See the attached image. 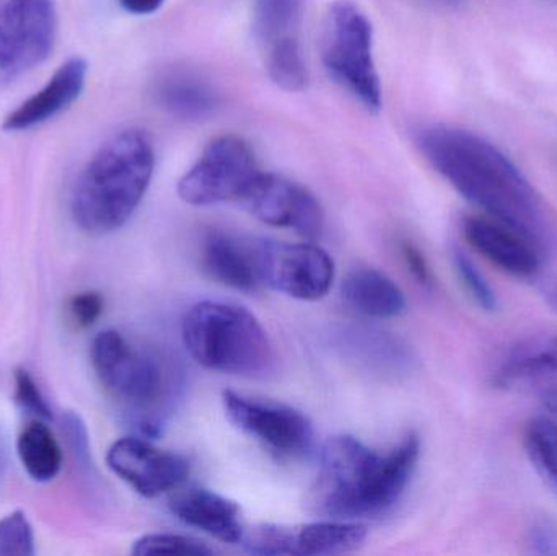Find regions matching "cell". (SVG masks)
Returning a JSON list of instances; mask_svg holds the SVG:
<instances>
[{
    "label": "cell",
    "instance_id": "obj_35",
    "mask_svg": "<svg viewBox=\"0 0 557 556\" xmlns=\"http://www.w3.org/2000/svg\"><path fill=\"white\" fill-rule=\"evenodd\" d=\"M437 5L447 7V9H458L463 3V0H431Z\"/></svg>",
    "mask_w": 557,
    "mask_h": 556
},
{
    "label": "cell",
    "instance_id": "obj_12",
    "mask_svg": "<svg viewBox=\"0 0 557 556\" xmlns=\"http://www.w3.org/2000/svg\"><path fill=\"white\" fill-rule=\"evenodd\" d=\"M242 202L264 224L292 228L307 240H317L323 232L324 214L318 199L284 176L261 173Z\"/></svg>",
    "mask_w": 557,
    "mask_h": 556
},
{
    "label": "cell",
    "instance_id": "obj_37",
    "mask_svg": "<svg viewBox=\"0 0 557 556\" xmlns=\"http://www.w3.org/2000/svg\"><path fill=\"white\" fill-rule=\"evenodd\" d=\"M2 469H3V454H2V449H0V475H2Z\"/></svg>",
    "mask_w": 557,
    "mask_h": 556
},
{
    "label": "cell",
    "instance_id": "obj_1",
    "mask_svg": "<svg viewBox=\"0 0 557 556\" xmlns=\"http://www.w3.org/2000/svg\"><path fill=\"white\" fill-rule=\"evenodd\" d=\"M418 147L428 162L484 215L542 245L539 195L496 146L468 131L431 126L419 131Z\"/></svg>",
    "mask_w": 557,
    "mask_h": 556
},
{
    "label": "cell",
    "instance_id": "obj_14",
    "mask_svg": "<svg viewBox=\"0 0 557 556\" xmlns=\"http://www.w3.org/2000/svg\"><path fill=\"white\" fill-rule=\"evenodd\" d=\"M463 237L476 254L504 273L532 277L542 268V245L490 215L465 219Z\"/></svg>",
    "mask_w": 557,
    "mask_h": 556
},
{
    "label": "cell",
    "instance_id": "obj_18",
    "mask_svg": "<svg viewBox=\"0 0 557 556\" xmlns=\"http://www.w3.org/2000/svg\"><path fill=\"white\" fill-rule=\"evenodd\" d=\"M202 268L206 273L242 293H255L261 286L253 251L247 245L221 232H211L202 244Z\"/></svg>",
    "mask_w": 557,
    "mask_h": 556
},
{
    "label": "cell",
    "instance_id": "obj_19",
    "mask_svg": "<svg viewBox=\"0 0 557 556\" xmlns=\"http://www.w3.org/2000/svg\"><path fill=\"white\" fill-rule=\"evenodd\" d=\"M157 103L173 116L199 120L218 108L219 95L201 75L186 69H170L153 88Z\"/></svg>",
    "mask_w": 557,
    "mask_h": 556
},
{
    "label": "cell",
    "instance_id": "obj_11",
    "mask_svg": "<svg viewBox=\"0 0 557 556\" xmlns=\"http://www.w3.org/2000/svg\"><path fill=\"white\" fill-rule=\"evenodd\" d=\"M367 528L357 521H318L298 528L258 526L245 531L240 544L253 555L330 556L359 551Z\"/></svg>",
    "mask_w": 557,
    "mask_h": 556
},
{
    "label": "cell",
    "instance_id": "obj_34",
    "mask_svg": "<svg viewBox=\"0 0 557 556\" xmlns=\"http://www.w3.org/2000/svg\"><path fill=\"white\" fill-rule=\"evenodd\" d=\"M542 405L557 420V387L546 388L542 394Z\"/></svg>",
    "mask_w": 557,
    "mask_h": 556
},
{
    "label": "cell",
    "instance_id": "obj_27",
    "mask_svg": "<svg viewBox=\"0 0 557 556\" xmlns=\"http://www.w3.org/2000/svg\"><path fill=\"white\" fill-rule=\"evenodd\" d=\"M454 263L465 291L470 294L474 304L481 307V309L486 310V312L497 310L499 300H497L496 293H494L491 284L487 283L486 277L483 276V273L478 270L476 264L460 250L455 251Z\"/></svg>",
    "mask_w": 557,
    "mask_h": 556
},
{
    "label": "cell",
    "instance_id": "obj_33",
    "mask_svg": "<svg viewBox=\"0 0 557 556\" xmlns=\"http://www.w3.org/2000/svg\"><path fill=\"white\" fill-rule=\"evenodd\" d=\"M165 0H120V5L133 15H150L156 13Z\"/></svg>",
    "mask_w": 557,
    "mask_h": 556
},
{
    "label": "cell",
    "instance_id": "obj_9",
    "mask_svg": "<svg viewBox=\"0 0 557 556\" xmlns=\"http://www.w3.org/2000/svg\"><path fill=\"white\" fill-rule=\"evenodd\" d=\"M55 32L52 0H0V78L10 81L41 64Z\"/></svg>",
    "mask_w": 557,
    "mask_h": 556
},
{
    "label": "cell",
    "instance_id": "obj_31",
    "mask_svg": "<svg viewBox=\"0 0 557 556\" xmlns=\"http://www.w3.org/2000/svg\"><path fill=\"white\" fill-rule=\"evenodd\" d=\"M401 255L406 267L411 271L414 280L418 281L421 286L431 287L432 283H434V277H432L431 267H429L428 260H425L422 251L419 250L412 242L405 240L401 242Z\"/></svg>",
    "mask_w": 557,
    "mask_h": 556
},
{
    "label": "cell",
    "instance_id": "obj_36",
    "mask_svg": "<svg viewBox=\"0 0 557 556\" xmlns=\"http://www.w3.org/2000/svg\"><path fill=\"white\" fill-rule=\"evenodd\" d=\"M549 297H552V302H553V306L556 307L557 309V289L556 291H553L552 294H549Z\"/></svg>",
    "mask_w": 557,
    "mask_h": 556
},
{
    "label": "cell",
    "instance_id": "obj_25",
    "mask_svg": "<svg viewBox=\"0 0 557 556\" xmlns=\"http://www.w3.org/2000/svg\"><path fill=\"white\" fill-rule=\"evenodd\" d=\"M131 554L147 555H212L214 551L205 542L188 535L149 534L134 542Z\"/></svg>",
    "mask_w": 557,
    "mask_h": 556
},
{
    "label": "cell",
    "instance_id": "obj_7",
    "mask_svg": "<svg viewBox=\"0 0 557 556\" xmlns=\"http://www.w3.org/2000/svg\"><path fill=\"white\" fill-rule=\"evenodd\" d=\"M261 173L250 144L235 134H225L211 140L198 162L183 175L178 195L191 206L244 201Z\"/></svg>",
    "mask_w": 557,
    "mask_h": 556
},
{
    "label": "cell",
    "instance_id": "obj_29",
    "mask_svg": "<svg viewBox=\"0 0 557 556\" xmlns=\"http://www.w3.org/2000/svg\"><path fill=\"white\" fill-rule=\"evenodd\" d=\"M104 300L101 294L87 291L77 294L69 300V317L77 329L85 330L94 326L103 313Z\"/></svg>",
    "mask_w": 557,
    "mask_h": 556
},
{
    "label": "cell",
    "instance_id": "obj_2",
    "mask_svg": "<svg viewBox=\"0 0 557 556\" xmlns=\"http://www.w3.org/2000/svg\"><path fill=\"white\" fill-rule=\"evenodd\" d=\"M419 456L418 434H409L385 456L347 434L330 437L320 454L318 511L341 521L385 515L408 489Z\"/></svg>",
    "mask_w": 557,
    "mask_h": 556
},
{
    "label": "cell",
    "instance_id": "obj_5",
    "mask_svg": "<svg viewBox=\"0 0 557 556\" xmlns=\"http://www.w3.org/2000/svg\"><path fill=\"white\" fill-rule=\"evenodd\" d=\"M182 338L191 358L209 371L263 378L276 362L260 320L235 304L205 300L183 317Z\"/></svg>",
    "mask_w": 557,
    "mask_h": 556
},
{
    "label": "cell",
    "instance_id": "obj_6",
    "mask_svg": "<svg viewBox=\"0 0 557 556\" xmlns=\"http://www.w3.org/2000/svg\"><path fill=\"white\" fill-rule=\"evenodd\" d=\"M321 59L331 77L369 113L382 110V87L373 62L372 23L350 0H336L327 10Z\"/></svg>",
    "mask_w": 557,
    "mask_h": 556
},
{
    "label": "cell",
    "instance_id": "obj_22",
    "mask_svg": "<svg viewBox=\"0 0 557 556\" xmlns=\"http://www.w3.org/2000/svg\"><path fill=\"white\" fill-rule=\"evenodd\" d=\"M16 453L23 469L35 482H51L61 472V446L51 430L38 421L28 424L20 434Z\"/></svg>",
    "mask_w": 557,
    "mask_h": 556
},
{
    "label": "cell",
    "instance_id": "obj_24",
    "mask_svg": "<svg viewBox=\"0 0 557 556\" xmlns=\"http://www.w3.org/2000/svg\"><path fill=\"white\" fill-rule=\"evenodd\" d=\"M523 446L530 462L557 493V420L540 417L527 424Z\"/></svg>",
    "mask_w": 557,
    "mask_h": 556
},
{
    "label": "cell",
    "instance_id": "obj_26",
    "mask_svg": "<svg viewBox=\"0 0 557 556\" xmlns=\"http://www.w3.org/2000/svg\"><path fill=\"white\" fill-rule=\"evenodd\" d=\"M35 555V534L25 512L13 511L0 519V556Z\"/></svg>",
    "mask_w": 557,
    "mask_h": 556
},
{
    "label": "cell",
    "instance_id": "obj_16",
    "mask_svg": "<svg viewBox=\"0 0 557 556\" xmlns=\"http://www.w3.org/2000/svg\"><path fill=\"white\" fill-rule=\"evenodd\" d=\"M173 515L225 544H240L244 538L240 508L237 503L209 490L195 489L180 493L170 502Z\"/></svg>",
    "mask_w": 557,
    "mask_h": 556
},
{
    "label": "cell",
    "instance_id": "obj_17",
    "mask_svg": "<svg viewBox=\"0 0 557 556\" xmlns=\"http://www.w3.org/2000/svg\"><path fill=\"white\" fill-rule=\"evenodd\" d=\"M344 302L367 319L385 320L401 316L406 299L398 284L382 271L357 268L341 284Z\"/></svg>",
    "mask_w": 557,
    "mask_h": 556
},
{
    "label": "cell",
    "instance_id": "obj_10",
    "mask_svg": "<svg viewBox=\"0 0 557 556\" xmlns=\"http://www.w3.org/2000/svg\"><path fill=\"white\" fill-rule=\"evenodd\" d=\"M222 404L232 424L282 459L307 456L313 447V427L294 408L232 391L222 394Z\"/></svg>",
    "mask_w": 557,
    "mask_h": 556
},
{
    "label": "cell",
    "instance_id": "obj_3",
    "mask_svg": "<svg viewBox=\"0 0 557 556\" xmlns=\"http://www.w3.org/2000/svg\"><path fill=\"white\" fill-rule=\"evenodd\" d=\"M90 359L98 381L129 427L147 440L159 437L185 387L178 359L157 346L133 345L116 330L94 339Z\"/></svg>",
    "mask_w": 557,
    "mask_h": 556
},
{
    "label": "cell",
    "instance_id": "obj_23",
    "mask_svg": "<svg viewBox=\"0 0 557 556\" xmlns=\"http://www.w3.org/2000/svg\"><path fill=\"white\" fill-rule=\"evenodd\" d=\"M557 372V336H536L510 349L497 379L503 384Z\"/></svg>",
    "mask_w": 557,
    "mask_h": 556
},
{
    "label": "cell",
    "instance_id": "obj_4",
    "mask_svg": "<svg viewBox=\"0 0 557 556\" xmlns=\"http://www.w3.org/2000/svg\"><path fill=\"white\" fill-rule=\"evenodd\" d=\"M156 170L152 140L140 129L114 134L87 163L75 183L71 211L87 234L123 227L146 196Z\"/></svg>",
    "mask_w": 557,
    "mask_h": 556
},
{
    "label": "cell",
    "instance_id": "obj_20",
    "mask_svg": "<svg viewBox=\"0 0 557 556\" xmlns=\"http://www.w3.org/2000/svg\"><path fill=\"white\" fill-rule=\"evenodd\" d=\"M341 351L359 366L379 374L398 375L411 368L405 345L380 330L352 326L337 335Z\"/></svg>",
    "mask_w": 557,
    "mask_h": 556
},
{
    "label": "cell",
    "instance_id": "obj_15",
    "mask_svg": "<svg viewBox=\"0 0 557 556\" xmlns=\"http://www.w3.org/2000/svg\"><path fill=\"white\" fill-rule=\"evenodd\" d=\"M88 64L85 59L71 58L54 72L48 84L23 101L15 111L3 121L5 131H26L39 126L46 121L67 110L85 88Z\"/></svg>",
    "mask_w": 557,
    "mask_h": 556
},
{
    "label": "cell",
    "instance_id": "obj_28",
    "mask_svg": "<svg viewBox=\"0 0 557 556\" xmlns=\"http://www.w3.org/2000/svg\"><path fill=\"white\" fill-rule=\"evenodd\" d=\"M15 400L28 413L35 415L41 420H51L52 411L48 401L42 397L35 379L23 369L15 372Z\"/></svg>",
    "mask_w": 557,
    "mask_h": 556
},
{
    "label": "cell",
    "instance_id": "obj_32",
    "mask_svg": "<svg viewBox=\"0 0 557 556\" xmlns=\"http://www.w3.org/2000/svg\"><path fill=\"white\" fill-rule=\"evenodd\" d=\"M529 545L535 554H557V524L540 521L529 531Z\"/></svg>",
    "mask_w": 557,
    "mask_h": 556
},
{
    "label": "cell",
    "instance_id": "obj_30",
    "mask_svg": "<svg viewBox=\"0 0 557 556\" xmlns=\"http://www.w3.org/2000/svg\"><path fill=\"white\" fill-rule=\"evenodd\" d=\"M65 437L77 462L82 467H91L90 440H88L87 428L84 421L75 413H67L64 418Z\"/></svg>",
    "mask_w": 557,
    "mask_h": 556
},
{
    "label": "cell",
    "instance_id": "obj_13",
    "mask_svg": "<svg viewBox=\"0 0 557 556\" xmlns=\"http://www.w3.org/2000/svg\"><path fill=\"white\" fill-rule=\"evenodd\" d=\"M107 464L113 473L146 498L178 489L189 475V460L153 446L143 436L123 437L110 447Z\"/></svg>",
    "mask_w": 557,
    "mask_h": 556
},
{
    "label": "cell",
    "instance_id": "obj_21",
    "mask_svg": "<svg viewBox=\"0 0 557 556\" xmlns=\"http://www.w3.org/2000/svg\"><path fill=\"white\" fill-rule=\"evenodd\" d=\"M307 0H253V28L264 58L301 49L300 28Z\"/></svg>",
    "mask_w": 557,
    "mask_h": 556
},
{
    "label": "cell",
    "instance_id": "obj_8",
    "mask_svg": "<svg viewBox=\"0 0 557 556\" xmlns=\"http://www.w3.org/2000/svg\"><path fill=\"white\" fill-rule=\"evenodd\" d=\"M251 251L261 284L292 299H323L333 286V258L318 245L258 240Z\"/></svg>",
    "mask_w": 557,
    "mask_h": 556
}]
</instances>
